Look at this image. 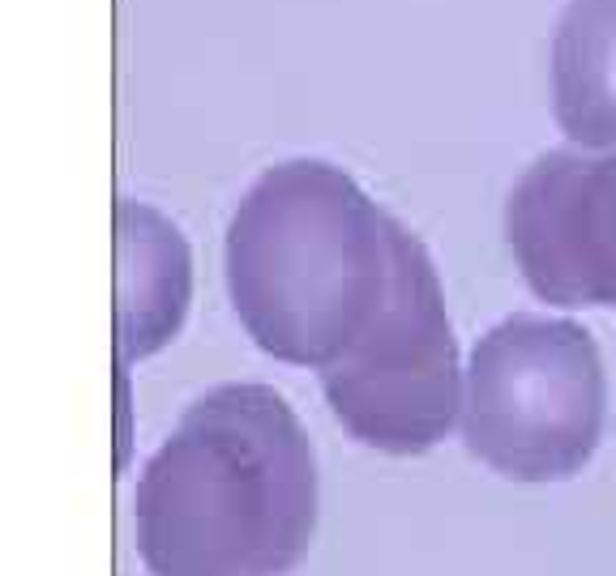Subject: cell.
<instances>
[{
	"label": "cell",
	"instance_id": "1",
	"mask_svg": "<svg viewBox=\"0 0 616 576\" xmlns=\"http://www.w3.org/2000/svg\"><path fill=\"white\" fill-rule=\"evenodd\" d=\"M321 513L317 448L270 384L202 393L133 491V542L151 576H287Z\"/></svg>",
	"mask_w": 616,
	"mask_h": 576
},
{
	"label": "cell",
	"instance_id": "2",
	"mask_svg": "<svg viewBox=\"0 0 616 576\" xmlns=\"http://www.w3.org/2000/svg\"><path fill=\"white\" fill-rule=\"evenodd\" d=\"M227 299L245 334L279 363L330 368L394 287V218L325 158L265 167L223 240Z\"/></svg>",
	"mask_w": 616,
	"mask_h": 576
},
{
	"label": "cell",
	"instance_id": "3",
	"mask_svg": "<svg viewBox=\"0 0 616 576\" xmlns=\"http://www.w3.org/2000/svg\"><path fill=\"white\" fill-rule=\"evenodd\" d=\"M608 423V372L578 321L513 312L471 346L462 444L510 482H565L587 470Z\"/></svg>",
	"mask_w": 616,
	"mask_h": 576
},
{
	"label": "cell",
	"instance_id": "4",
	"mask_svg": "<svg viewBox=\"0 0 616 576\" xmlns=\"http://www.w3.org/2000/svg\"><path fill=\"white\" fill-rule=\"evenodd\" d=\"M339 428L386 457H419L459 428L466 368L419 236L394 218V287L356 346L317 372Z\"/></svg>",
	"mask_w": 616,
	"mask_h": 576
},
{
	"label": "cell",
	"instance_id": "5",
	"mask_svg": "<svg viewBox=\"0 0 616 576\" xmlns=\"http://www.w3.org/2000/svg\"><path fill=\"white\" fill-rule=\"evenodd\" d=\"M506 243L535 299L616 308V149H548L506 196Z\"/></svg>",
	"mask_w": 616,
	"mask_h": 576
},
{
	"label": "cell",
	"instance_id": "6",
	"mask_svg": "<svg viewBox=\"0 0 616 576\" xmlns=\"http://www.w3.org/2000/svg\"><path fill=\"white\" fill-rule=\"evenodd\" d=\"M193 303L185 231L146 201H116V359L138 363L171 346Z\"/></svg>",
	"mask_w": 616,
	"mask_h": 576
},
{
	"label": "cell",
	"instance_id": "7",
	"mask_svg": "<svg viewBox=\"0 0 616 576\" xmlns=\"http://www.w3.org/2000/svg\"><path fill=\"white\" fill-rule=\"evenodd\" d=\"M553 116L578 149H616V0H569L553 35Z\"/></svg>",
	"mask_w": 616,
	"mask_h": 576
},
{
	"label": "cell",
	"instance_id": "8",
	"mask_svg": "<svg viewBox=\"0 0 616 576\" xmlns=\"http://www.w3.org/2000/svg\"><path fill=\"white\" fill-rule=\"evenodd\" d=\"M116 470H125L129 466V444H133V423H129V415H133V401H129V363L125 359H116Z\"/></svg>",
	"mask_w": 616,
	"mask_h": 576
}]
</instances>
